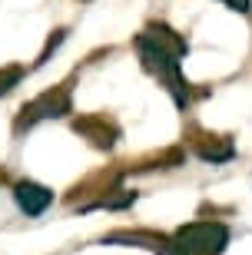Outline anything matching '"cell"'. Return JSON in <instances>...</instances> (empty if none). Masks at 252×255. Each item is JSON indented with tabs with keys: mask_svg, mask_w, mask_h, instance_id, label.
Wrapping results in <instances>:
<instances>
[{
	"mask_svg": "<svg viewBox=\"0 0 252 255\" xmlns=\"http://www.w3.org/2000/svg\"><path fill=\"white\" fill-rule=\"evenodd\" d=\"M136 50H140L143 57V66L156 76L159 83H166V90L173 93L176 106H186V83H183V76H179V57L176 53H169V50L156 47L150 37H136Z\"/></svg>",
	"mask_w": 252,
	"mask_h": 255,
	"instance_id": "1",
	"label": "cell"
},
{
	"mask_svg": "<svg viewBox=\"0 0 252 255\" xmlns=\"http://www.w3.org/2000/svg\"><path fill=\"white\" fill-rule=\"evenodd\" d=\"M176 246L186 255H223V249L229 246V229L223 222H189L176 232Z\"/></svg>",
	"mask_w": 252,
	"mask_h": 255,
	"instance_id": "2",
	"label": "cell"
},
{
	"mask_svg": "<svg viewBox=\"0 0 252 255\" xmlns=\"http://www.w3.org/2000/svg\"><path fill=\"white\" fill-rule=\"evenodd\" d=\"M63 113H70V93H66V86L47 90L43 96H37L33 103H27L20 110L17 132L23 129V126H37L40 120H53V116H63Z\"/></svg>",
	"mask_w": 252,
	"mask_h": 255,
	"instance_id": "3",
	"label": "cell"
},
{
	"mask_svg": "<svg viewBox=\"0 0 252 255\" xmlns=\"http://www.w3.org/2000/svg\"><path fill=\"white\" fill-rule=\"evenodd\" d=\"M13 199H17L20 212H27V216H43L53 202V192L47 186H40V182H17L13 186Z\"/></svg>",
	"mask_w": 252,
	"mask_h": 255,
	"instance_id": "4",
	"label": "cell"
},
{
	"mask_svg": "<svg viewBox=\"0 0 252 255\" xmlns=\"http://www.w3.org/2000/svg\"><path fill=\"white\" fill-rule=\"evenodd\" d=\"M106 242H126V246H140V249H150L156 255H186L176 242H169L163 236H150V232H113Z\"/></svg>",
	"mask_w": 252,
	"mask_h": 255,
	"instance_id": "5",
	"label": "cell"
},
{
	"mask_svg": "<svg viewBox=\"0 0 252 255\" xmlns=\"http://www.w3.org/2000/svg\"><path fill=\"white\" fill-rule=\"evenodd\" d=\"M73 129L80 136H86V139H93V146H100V149H110L116 142V126L110 120H103V116H83V120L73 123Z\"/></svg>",
	"mask_w": 252,
	"mask_h": 255,
	"instance_id": "6",
	"label": "cell"
},
{
	"mask_svg": "<svg viewBox=\"0 0 252 255\" xmlns=\"http://www.w3.org/2000/svg\"><path fill=\"white\" fill-rule=\"evenodd\" d=\"M193 149L206 162H226V159H233L236 146L229 136H199V139H193Z\"/></svg>",
	"mask_w": 252,
	"mask_h": 255,
	"instance_id": "7",
	"label": "cell"
},
{
	"mask_svg": "<svg viewBox=\"0 0 252 255\" xmlns=\"http://www.w3.org/2000/svg\"><path fill=\"white\" fill-rule=\"evenodd\" d=\"M20 76H23V70H20V66H7V70H0V96L10 93Z\"/></svg>",
	"mask_w": 252,
	"mask_h": 255,
	"instance_id": "8",
	"label": "cell"
},
{
	"mask_svg": "<svg viewBox=\"0 0 252 255\" xmlns=\"http://www.w3.org/2000/svg\"><path fill=\"white\" fill-rule=\"evenodd\" d=\"M223 3H229V7H233V10H239V13H249V10H252V3H249V0H223Z\"/></svg>",
	"mask_w": 252,
	"mask_h": 255,
	"instance_id": "9",
	"label": "cell"
}]
</instances>
